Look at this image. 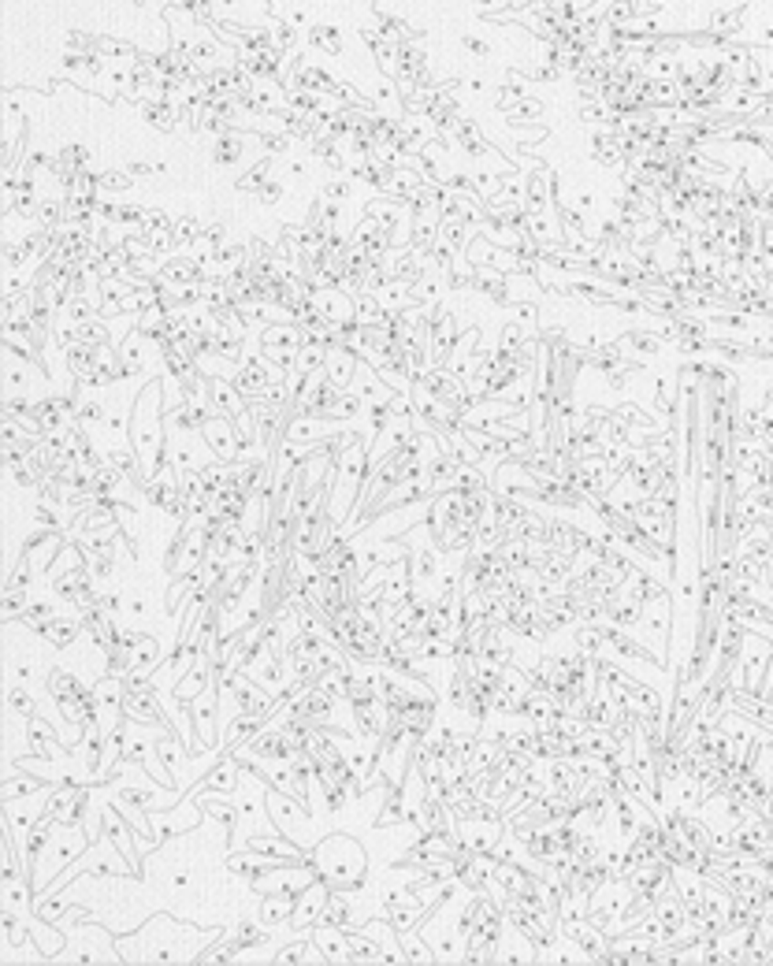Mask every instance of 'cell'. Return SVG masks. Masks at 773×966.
Returning a JSON list of instances; mask_svg holds the SVG:
<instances>
[{
  "mask_svg": "<svg viewBox=\"0 0 773 966\" xmlns=\"http://www.w3.org/2000/svg\"><path fill=\"white\" fill-rule=\"evenodd\" d=\"M224 933L219 929H201L194 922H175L168 915L149 918V926L131 929V937L116 940L120 962L127 959H145V962H186V959H201V951L219 940Z\"/></svg>",
  "mask_w": 773,
  "mask_h": 966,
  "instance_id": "6da1fadb",
  "label": "cell"
},
{
  "mask_svg": "<svg viewBox=\"0 0 773 966\" xmlns=\"http://www.w3.org/2000/svg\"><path fill=\"white\" fill-rule=\"evenodd\" d=\"M309 866L316 870V877L327 888H339V892H361V885L368 877L365 847L354 836H346V833H331L320 844H312V863Z\"/></svg>",
  "mask_w": 773,
  "mask_h": 966,
  "instance_id": "7a4b0ae2",
  "label": "cell"
},
{
  "mask_svg": "<svg viewBox=\"0 0 773 966\" xmlns=\"http://www.w3.org/2000/svg\"><path fill=\"white\" fill-rule=\"evenodd\" d=\"M327 885L316 877L309 888H302L298 896H294V918H291V926L298 929V933H305V929H312V926H320L323 922V907H327Z\"/></svg>",
  "mask_w": 773,
  "mask_h": 966,
  "instance_id": "3957f363",
  "label": "cell"
},
{
  "mask_svg": "<svg viewBox=\"0 0 773 966\" xmlns=\"http://www.w3.org/2000/svg\"><path fill=\"white\" fill-rule=\"evenodd\" d=\"M197 791H219V795H238L242 791V770H238V762L231 759V755H219V762L197 780V788H194V795Z\"/></svg>",
  "mask_w": 773,
  "mask_h": 966,
  "instance_id": "277c9868",
  "label": "cell"
},
{
  "mask_svg": "<svg viewBox=\"0 0 773 966\" xmlns=\"http://www.w3.org/2000/svg\"><path fill=\"white\" fill-rule=\"evenodd\" d=\"M275 866H283L280 859H271V855H264V851H253V847H238V851H231V859H228V870L235 874V877H242V881H249V885H257L264 874H271Z\"/></svg>",
  "mask_w": 773,
  "mask_h": 966,
  "instance_id": "5b68a950",
  "label": "cell"
},
{
  "mask_svg": "<svg viewBox=\"0 0 773 966\" xmlns=\"http://www.w3.org/2000/svg\"><path fill=\"white\" fill-rule=\"evenodd\" d=\"M123 714L131 721H138V725H149V728H168V721H164V706L156 699V688H145V692H131L127 688Z\"/></svg>",
  "mask_w": 773,
  "mask_h": 966,
  "instance_id": "8992f818",
  "label": "cell"
},
{
  "mask_svg": "<svg viewBox=\"0 0 773 966\" xmlns=\"http://www.w3.org/2000/svg\"><path fill=\"white\" fill-rule=\"evenodd\" d=\"M312 940H316L323 962H354V951H350V937H346V929L331 926V922H320V926H312Z\"/></svg>",
  "mask_w": 773,
  "mask_h": 966,
  "instance_id": "52a82bcc",
  "label": "cell"
},
{
  "mask_svg": "<svg viewBox=\"0 0 773 966\" xmlns=\"http://www.w3.org/2000/svg\"><path fill=\"white\" fill-rule=\"evenodd\" d=\"M156 751H160V762H164V770H168L172 777H175V784L183 788V766H186V744H179V736L172 732V728H164L160 736H156Z\"/></svg>",
  "mask_w": 773,
  "mask_h": 966,
  "instance_id": "ba28073f",
  "label": "cell"
},
{
  "mask_svg": "<svg viewBox=\"0 0 773 966\" xmlns=\"http://www.w3.org/2000/svg\"><path fill=\"white\" fill-rule=\"evenodd\" d=\"M86 692H93V688H86L82 680L71 673V669H48V695L57 699V703H75V699H82Z\"/></svg>",
  "mask_w": 773,
  "mask_h": 966,
  "instance_id": "9c48e42d",
  "label": "cell"
},
{
  "mask_svg": "<svg viewBox=\"0 0 773 966\" xmlns=\"http://www.w3.org/2000/svg\"><path fill=\"white\" fill-rule=\"evenodd\" d=\"M264 725H268V714H235V721H231V728H228V736H224L228 751L246 748Z\"/></svg>",
  "mask_w": 773,
  "mask_h": 966,
  "instance_id": "30bf717a",
  "label": "cell"
},
{
  "mask_svg": "<svg viewBox=\"0 0 773 966\" xmlns=\"http://www.w3.org/2000/svg\"><path fill=\"white\" fill-rule=\"evenodd\" d=\"M228 940L238 948V955L242 951H257V948H264L268 940H271V926H264L260 918H253V922H238L231 933H228Z\"/></svg>",
  "mask_w": 773,
  "mask_h": 966,
  "instance_id": "8fae6325",
  "label": "cell"
},
{
  "mask_svg": "<svg viewBox=\"0 0 773 966\" xmlns=\"http://www.w3.org/2000/svg\"><path fill=\"white\" fill-rule=\"evenodd\" d=\"M82 636V621L79 617H52L48 624H45V632H41V640H48L52 647H71L75 640Z\"/></svg>",
  "mask_w": 773,
  "mask_h": 966,
  "instance_id": "7c38bea8",
  "label": "cell"
},
{
  "mask_svg": "<svg viewBox=\"0 0 773 966\" xmlns=\"http://www.w3.org/2000/svg\"><path fill=\"white\" fill-rule=\"evenodd\" d=\"M52 780L45 777H30V773H8L5 784H0V800L12 803V800H23V795H37L41 788H48Z\"/></svg>",
  "mask_w": 773,
  "mask_h": 966,
  "instance_id": "4fadbf2b",
  "label": "cell"
},
{
  "mask_svg": "<svg viewBox=\"0 0 773 966\" xmlns=\"http://www.w3.org/2000/svg\"><path fill=\"white\" fill-rule=\"evenodd\" d=\"M294 918V896H260V922L264 926H291Z\"/></svg>",
  "mask_w": 773,
  "mask_h": 966,
  "instance_id": "5bb4252c",
  "label": "cell"
},
{
  "mask_svg": "<svg viewBox=\"0 0 773 966\" xmlns=\"http://www.w3.org/2000/svg\"><path fill=\"white\" fill-rule=\"evenodd\" d=\"M30 606V588H5V599H0V617L8 624H16Z\"/></svg>",
  "mask_w": 773,
  "mask_h": 966,
  "instance_id": "9a60e30c",
  "label": "cell"
},
{
  "mask_svg": "<svg viewBox=\"0 0 773 966\" xmlns=\"http://www.w3.org/2000/svg\"><path fill=\"white\" fill-rule=\"evenodd\" d=\"M8 706H12V714H19V717H34V714H37V699L30 695V688L23 685V680H16V685L8 688Z\"/></svg>",
  "mask_w": 773,
  "mask_h": 966,
  "instance_id": "2e32d148",
  "label": "cell"
},
{
  "mask_svg": "<svg viewBox=\"0 0 773 966\" xmlns=\"http://www.w3.org/2000/svg\"><path fill=\"white\" fill-rule=\"evenodd\" d=\"M34 584V561L23 554L16 565H12V573H8V584L5 588H30Z\"/></svg>",
  "mask_w": 773,
  "mask_h": 966,
  "instance_id": "e0dca14e",
  "label": "cell"
},
{
  "mask_svg": "<svg viewBox=\"0 0 773 966\" xmlns=\"http://www.w3.org/2000/svg\"><path fill=\"white\" fill-rule=\"evenodd\" d=\"M75 420H79L82 428H90V424H101V420H104V409H101L97 402H82V406H79V413H75Z\"/></svg>",
  "mask_w": 773,
  "mask_h": 966,
  "instance_id": "ac0fdd59",
  "label": "cell"
},
{
  "mask_svg": "<svg viewBox=\"0 0 773 966\" xmlns=\"http://www.w3.org/2000/svg\"><path fill=\"white\" fill-rule=\"evenodd\" d=\"M104 186H108V190H127L131 179H127L123 172H108V175H104Z\"/></svg>",
  "mask_w": 773,
  "mask_h": 966,
  "instance_id": "d6986e66",
  "label": "cell"
},
{
  "mask_svg": "<svg viewBox=\"0 0 773 966\" xmlns=\"http://www.w3.org/2000/svg\"><path fill=\"white\" fill-rule=\"evenodd\" d=\"M280 194H283V190L275 186V183H271V186H260V201H264V205H275V201H280Z\"/></svg>",
  "mask_w": 773,
  "mask_h": 966,
  "instance_id": "ffe728a7",
  "label": "cell"
}]
</instances>
